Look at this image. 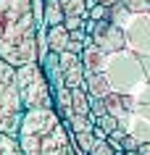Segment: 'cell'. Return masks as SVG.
<instances>
[{
	"label": "cell",
	"instance_id": "1",
	"mask_svg": "<svg viewBox=\"0 0 150 155\" xmlns=\"http://www.w3.org/2000/svg\"><path fill=\"white\" fill-rule=\"evenodd\" d=\"M40 18L32 0H0V58L13 68L40 61Z\"/></svg>",
	"mask_w": 150,
	"mask_h": 155
},
{
	"label": "cell",
	"instance_id": "2",
	"mask_svg": "<svg viewBox=\"0 0 150 155\" xmlns=\"http://www.w3.org/2000/svg\"><path fill=\"white\" fill-rule=\"evenodd\" d=\"M16 139L24 155H74V137L55 108L26 110Z\"/></svg>",
	"mask_w": 150,
	"mask_h": 155
},
{
	"label": "cell",
	"instance_id": "3",
	"mask_svg": "<svg viewBox=\"0 0 150 155\" xmlns=\"http://www.w3.org/2000/svg\"><path fill=\"white\" fill-rule=\"evenodd\" d=\"M18 79V92H21V103L24 110H40V108H55V90L50 84L45 68L40 61L16 68Z\"/></svg>",
	"mask_w": 150,
	"mask_h": 155
},
{
	"label": "cell",
	"instance_id": "4",
	"mask_svg": "<svg viewBox=\"0 0 150 155\" xmlns=\"http://www.w3.org/2000/svg\"><path fill=\"white\" fill-rule=\"evenodd\" d=\"M24 113L26 110L21 103V92H18L16 68L0 58V131L16 137Z\"/></svg>",
	"mask_w": 150,
	"mask_h": 155
},
{
	"label": "cell",
	"instance_id": "5",
	"mask_svg": "<svg viewBox=\"0 0 150 155\" xmlns=\"http://www.w3.org/2000/svg\"><path fill=\"white\" fill-rule=\"evenodd\" d=\"M90 37H92V42H95L103 53H113V50L124 48V32H121L111 18L98 21V24H95V32H92Z\"/></svg>",
	"mask_w": 150,
	"mask_h": 155
},
{
	"label": "cell",
	"instance_id": "6",
	"mask_svg": "<svg viewBox=\"0 0 150 155\" xmlns=\"http://www.w3.org/2000/svg\"><path fill=\"white\" fill-rule=\"evenodd\" d=\"M82 66H84V76L87 74H103V68H105V53L95 45V42H87L82 50Z\"/></svg>",
	"mask_w": 150,
	"mask_h": 155
},
{
	"label": "cell",
	"instance_id": "7",
	"mask_svg": "<svg viewBox=\"0 0 150 155\" xmlns=\"http://www.w3.org/2000/svg\"><path fill=\"white\" fill-rule=\"evenodd\" d=\"M68 42H71V32H68L63 24L58 26H48V32H45V48L53 50V53H63L68 48Z\"/></svg>",
	"mask_w": 150,
	"mask_h": 155
},
{
	"label": "cell",
	"instance_id": "8",
	"mask_svg": "<svg viewBox=\"0 0 150 155\" xmlns=\"http://www.w3.org/2000/svg\"><path fill=\"white\" fill-rule=\"evenodd\" d=\"M63 5H61V0H45V11H42V26L48 29V26H58L63 24Z\"/></svg>",
	"mask_w": 150,
	"mask_h": 155
},
{
	"label": "cell",
	"instance_id": "9",
	"mask_svg": "<svg viewBox=\"0 0 150 155\" xmlns=\"http://www.w3.org/2000/svg\"><path fill=\"white\" fill-rule=\"evenodd\" d=\"M55 110L61 113L63 121H71V116H74L71 113V90H68L63 82L55 87Z\"/></svg>",
	"mask_w": 150,
	"mask_h": 155
},
{
	"label": "cell",
	"instance_id": "10",
	"mask_svg": "<svg viewBox=\"0 0 150 155\" xmlns=\"http://www.w3.org/2000/svg\"><path fill=\"white\" fill-rule=\"evenodd\" d=\"M71 113L74 116H92L90 113V92H87V87L71 90ZM74 116H71V118H74Z\"/></svg>",
	"mask_w": 150,
	"mask_h": 155
},
{
	"label": "cell",
	"instance_id": "11",
	"mask_svg": "<svg viewBox=\"0 0 150 155\" xmlns=\"http://www.w3.org/2000/svg\"><path fill=\"white\" fill-rule=\"evenodd\" d=\"M87 92H90V97H105L111 92L105 74H87Z\"/></svg>",
	"mask_w": 150,
	"mask_h": 155
},
{
	"label": "cell",
	"instance_id": "12",
	"mask_svg": "<svg viewBox=\"0 0 150 155\" xmlns=\"http://www.w3.org/2000/svg\"><path fill=\"white\" fill-rule=\"evenodd\" d=\"M61 79H63V84H66L68 90L87 87V76H84V66H82V63H76V66H71V68H66Z\"/></svg>",
	"mask_w": 150,
	"mask_h": 155
},
{
	"label": "cell",
	"instance_id": "13",
	"mask_svg": "<svg viewBox=\"0 0 150 155\" xmlns=\"http://www.w3.org/2000/svg\"><path fill=\"white\" fill-rule=\"evenodd\" d=\"M0 155H24L21 153V145L13 134H5L0 131Z\"/></svg>",
	"mask_w": 150,
	"mask_h": 155
},
{
	"label": "cell",
	"instance_id": "14",
	"mask_svg": "<svg viewBox=\"0 0 150 155\" xmlns=\"http://www.w3.org/2000/svg\"><path fill=\"white\" fill-rule=\"evenodd\" d=\"M63 5V13L66 16H90V8H87V0H61Z\"/></svg>",
	"mask_w": 150,
	"mask_h": 155
},
{
	"label": "cell",
	"instance_id": "15",
	"mask_svg": "<svg viewBox=\"0 0 150 155\" xmlns=\"http://www.w3.org/2000/svg\"><path fill=\"white\" fill-rule=\"evenodd\" d=\"M103 103H105V110H108L111 116H124V113H126L124 100H121V95H118V92H108V95L103 97Z\"/></svg>",
	"mask_w": 150,
	"mask_h": 155
},
{
	"label": "cell",
	"instance_id": "16",
	"mask_svg": "<svg viewBox=\"0 0 150 155\" xmlns=\"http://www.w3.org/2000/svg\"><path fill=\"white\" fill-rule=\"evenodd\" d=\"M71 137H74V145L79 147V150H84V153L90 155V150H92V145L98 142L95 139V134L92 131H71Z\"/></svg>",
	"mask_w": 150,
	"mask_h": 155
},
{
	"label": "cell",
	"instance_id": "17",
	"mask_svg": "<svg viewBox=\"0 0 150 155\" xmlns=\"http://www.w3.org/2000/svg\"><path fill=\"white\" fill-rule=\"evenodd\" d=\"M68 124H71V131H92L95 129V118L92 116H74Z\"/></svg>",
	"mask_w": 150,
	"mask_h": 155
},
{
	"label": "cell",
	"instance_id": "18",
	"mask_svg": "<svg viewBox=\"0 0 150 155\" xmlns=\"http://www.w3.org/2000/svg\"><path fill=\"white\" fill-rule=\"evenodd\" d=\"M95 124H98V126H103V129L108 131V134H113V131L118 129V116H111V113H105V116H100V118H98Z\"/></svg>",
	"mask_w": 150,
	"mask_h": 155
},
{
	"label": "cell",
	"instance_id": "19",
	"mask_svg": "<svg viewBox=\"0 0 150 155\" xmlns=\"http://www.w3.org/2000/svg\"><path fill=\"white\" fill-rule=\"evenodd\" d=\"M116 150L108 145V139H98L95 145H92V150H90V155H113Z\"/></svg>",
	"mask_w": 150,
	"mask_h": 155
},
{
	"label": "cell",
	"instance_id": "20",
	"mask_svg": "<svg viewBox=\"0 0 150 155\" xmlns=\"http://www.w3.org/2000/svg\"><path fill=\"white\" fill-rule=\"evenodd\" d=\"M84 16H66L63 18V26H66L68 32H76V29H84Z\"/></svg>",
	"mask_w": 150,
	"mask_h": 155
},
{
	"label": "cell",
	"instance_id": "21",
	"mask_svg": "<svg viewBox=\"0 0 150 155\" xmlns=\"http://www.w3.org/2000/svg\"><path fill=\"white\" fill-rule=\"evenodd\" d=\"M92 21H103V18H108V5H103V3H98V5H92L90 8V16Z\"/></svg>",
	"mask_w": 150,
	"mask_h": 155
},
{
	"label": "cell",
	"instance_id": "22",
	"mask_svg": "<svg viewBox=\"0 0 150 155\" xmlns=\"http://www.w3.org/2000/svg\"><path fill=\"white\" fill-rule=\"evenodd\" d=\"M121 5H124L126 11H145V8H150V0H121Z\"/></svg>",
	"mask_w": 150,
	"mask_h": 155
},
{
	"label": "cell",
	"instance_id": "23",
	"mask_svg": "<svg viewBox=\"0 0 150 155\" xmlns=\"http://www.w3.org/2000/svg\"><path fill=\"white\" fill-rule=\"evenodd\" d=\"M121 147H124L126 153H137V147H140V142L132 137V134H126L124 139H121Z\"/></svg>",
	"mask_w": 150,
	"mask_h": 155
},
{
	"label": "cell",
	"instance_id": "24",
	"mask_svg": "<svg viewBox=\"0 0 150 155\" xmlns=\"http://www.w3.org/2000/svg\"><path fill=\"white\" fill-rule=\"evenodd\" d=\"M108 145L113 147V150H124V147H121V137H116V134H108Z\"/></svg>",
	"mask_w": 150,
	"mask_h": 155
},
{
	"label": "cell",
	"instance_id": "25",
	"mask_svg": "<svg viewBox=\"0 0 150 155\" xmlns=\"http://www.w3.org/2000/svg\"><path fill=\"white\" fill-rule=\"evenodd\" d=\"M92 134H95V139H108V131L103 129V126H98V124H95V129H92Z\"/></svg>",
	"mask_w": 150,
	"mask_h": 155
},
{
	"label": "cell",
	"instance_id": "26",
	"mask_svg": "<svg viewBox=\"0 0 150 155\" xmlns=\"http://www.w3.org/2000/svg\"><path fill=\"white\" fill-rule=\"evenodd\" d=\"M121 100H124V108H126V113H129V110H132V97H129V95H121Z\"/></svg>",
	"mask_w": 150,
	"mask_h": 155
},
{
	"label": "cell",
	"instance_id": "27",
	"mask_svg": "<svg viewBox=\"0 0 150 155\" xmlns=\"http://www.w3.org/2000/svg\"><path fill=\"white\" fill-rule=\"evenodd\" d=\"M98 3H103V5H113V3H121V0H98Z\"/></svg>",
	"mask_w": 150,
	"mask_h": 155
},
{
	"label": "cell",
	"instance_id": "28",
	"mask_svg": "<svg viewBox=\"0 0 150 155\" xmlns=\"http://www.w3.org/2000/svg\"><path fill=\"white\" fill-rule=\"evenodd\" d=\"M113 155H129V153H126V150H116Z\"/></svg>",
	"mask_w": 150,
	"mask_h": 155
},
{
	"label": "cell",
	"instance_id": "29",
	"mask_svg": "<svg viewBox=\"0 0 150 155\" xmlns=\"http://www.w3.org/2000/svg\"><path fill=\"white\" fill-rule=\"evenodd\" d=\"M74 155H76V153H74Z\"/></svg>",
	"mask_w": 150,
	"mask_h": 155
}]
</instances>
